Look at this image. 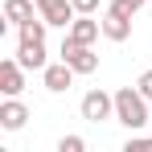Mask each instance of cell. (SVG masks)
<instances>
[{
    "instance_id": "cell-1",
    "label": "cell",
    "mask_w": 152,
    "mask_h": 152,
    "mask_svg": "<svg viewBox=\"0 0 152 152\" xmlns=\"http://www.w3.org/2000/svg\"><path fill=\"white\" fill-rule=\"evenodd\" d=\"M144 95L140 91H132V86H124V91H115V119L124 127H144V124H152V115H148V107H144Z\"/></svg>"
},
{
    "instance_id": "cell-2",
    "label": "cell",
    "mask_w": 152,
    "mask_h": 152,
    "mask_svg": "<svg viewBox=\"0 0 152 152\" xmlns=\"http://www.w3.org/2000/svg\"><path fill=\"white\" fill-rule=\"evenodd\" d=\"M62 62H70L78 74H95V70H99V53H91V45H82L74 37L62 41Z\"/></svg>"
},
{
    "instance_id": "cell-3",
    "label": "cell",
    "mask_w": 152,
    "mask_h": 152,
    "mask_svg": "<svg viewBox=\"0 0 152 152\" xmlns=\"http://www.w3.org/2000/svg\"><path fill=\"white\" fill-rule=\"evenodd\" d=\"M111 115H115V95H107V91H86L82 95V119L99 124V119H111Z\"/></svg>"
},
{
    "instance_id": "cell-4",
    "label": "cell",
    "mask_w": 152,
    "mask_h": 152,
    "mask_svg": "<svg viewBox=\"0 0 152 152\" xmlns=\"http://www.w3.org/2000/svg\"><path fill=\"white\" fill-rule=\"evenodd\" d=\"M37 12L50 21V25H74V0H37Z\"/></svg>"
},
{
    "instance_id": "cell-5",
    "label": "cell",
    "mask_w": 152,
    "mask_h": 152,
    "mask_svg": "<svg viewBox=\"0 0 152 152\" xmlns=\"http://www.w3.org/2000/svg\"><path fill=\"white\" fill-rule=\"evenodd\" d=\"M17 62H21L25 70H45V41H37V37H21Z\"/></svg>"
},
{
    "instance_id": "cell-6",
    "label": "cell",
    "mask_w": 152,
    "mask_h": 152,
    "mask_svg": "<svg viewBox=\"0 0 152 152\" xmlns=\"http://www.w3.org/2000/svg\"><path fill=\"white\" fill-rule=\"evenodd\" d=\"M103 37H107V41H127V37H132V17L107 8V17H103Z\"/></svg>"
},
{
    "instance_id": "cell-7",
    "label": "cell",
    "mask_w": 152,
    "mask_h": 152,
    "mask_svg": "<svg viewBox=\"0 0 152 152\" xmlns=\"http://www.w3.org/2000/svg\"><path fill=\"white\" fill-rule=\"evenodd\" d=\"M21 70H25V66H21L17 58H12V62H0V91H4V95H21V91H25V74H21Z\"/></svg>"
},
{
    "instance_id": "cell-8",
    "label": "cell",
    "mask_w": 152,
    "mask_h": 152,
    "mask_svg": "<svg viewBox=\"0 0 152 152\" xmlns=\"http://www.w3.org/2000/svg\"><path fill=\"white\" fill-rule=\"evenodd\" d=\"M25 119H29V111H25V103H17V95H8V103H0V127L4 132L25 127Z\"/></svg>"
},
{
    "instance_id": "cell-9",
    "label": "cell",
    "mask_w": 152,
    "mask_h": 152,
    "mask_svg": "<svg viewBox=\"0 0 152 152\" xmlns=\"http://www.w3.org/2000/svg\"><path fill=\"white\" fill-rule=\"evenodd\" d=\"M74 66L70 62H58V66H45V91H70V82H74Z\"/></svg>"
},
{
    "instance_id": "cell-10",
    "label": "cell",
    "mask_w": 152,
    "mask_h": 152,
    "mask_svg": "<svg viewBox=\"0 0 152 152\" xmlns=\"http://www.w3.org/2000/svg\"><path fill=\"white\" fill-rule=\"evenodd\" d=\"M4 17L21 29V25H29V21H33V4H29V0H4Z\"/></svg>"
},
{
    "instance_id": "cell-11",
    "label": "cell",
    "mask_w": 152,
    "mask_h": 152,
    "mask_svg": "<svg viewBox=\"0 0 152 152\" xmlns=\"http://www.w3.org/2000/svg\"><path fill=\"white\" fill-rule=\"evenodd\" d=\"M99 21H86V17H82V21H74V25H70V37H74V41H82V45H91V41H95V37H99Z\"/></svg>"
},
{
    "instance_id": "cell-12",
    "label": "cell",
    "mask_w": 152,
    "mask_h": 152,
    "mask_svg": "<svg viewBox=\"0 0 152 152\" xmlns=\"http://www.w3.org/2000/svg\"><path fill=\"white\" fill-rule=\"evenodd\" d=\"M144 4H148V0H111V8H115V12H124V17H136Z\"/></svg>"
},
{
    "instance_id": "cell-13",
    "label": "cell",
    "mask_w": 152,
    "mask_h": 152,
    "mask_svg": "<svg viewBox=\"0 0 152 152\" xmlns=\"http://www.w3.org/2000/svg\"><path fill=\"white\" fill-rule=\"evenodd\" d=\"M82 148H86L82 136H62V140H58V152H82Z\"/></svg>"
},
{
    "instance_id": "cell-14",
    "label": "cell",
    "mask_w": 152,
    "mask_h": 152,
    "mask_svg": "<svg viewBox=\"0 0 152 152\" xmlns=\"http://www.w3.org/2000/svg\"><path fill=\"white\" fill-rule=\"evenodd\" d=\"M136 91H140L144 99H152V70H144V74H140V82H136Z\"/></svg>"
},
{
    "instance_id": "cell-15",
    "label": "cell",
    "mask_w": 152,
    "mask_h": 152,
    "mask_svg": "<svg viewBox=\"0 0 152 152\" xmlns=\"http://www.w3.org/2000/svg\"><path fill=\"white\" fill-rule=\"evenodd\" d=\"M74 8H78V17H91L99 8V0H74Z\"/></svg>"
}]
</instances>
